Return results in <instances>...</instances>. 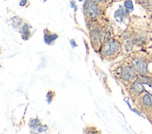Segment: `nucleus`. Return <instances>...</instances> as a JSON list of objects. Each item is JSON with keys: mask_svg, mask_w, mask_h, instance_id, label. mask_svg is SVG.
Returning <instances> with one entry per match:
<instances>
[{"mask_svg": "<svg viewBox=\"0 0 152 134\" xmlns=\"http://www.w3.org/2000/svg\"><path fill=\"white\" fill-rule=\"evenodd\" d=\"M79 1H83V0H78Z\"/></svg>", "mask_w": 152, "mask_h": 134, "instance_id": "obj_14", "label": "nucleus"}, {"mask_svg": "<svg viewBox=\"0 0 152 134\" xmlns=\"http://www.w3.org/2000/svg\"><path fill=\"white\" fill-rule=\"evenodd\" d=\"M27 2V0H21V1H20V5L21 6H24V5H25L26 4Z\"/></svg>", "mask_w": 152, "mask_h": 134, "instance_id": "obj_11", "label": "nucleus"}, {"mask_svg": "<svg viewBox=\"0 0 152 134\" xmlns=\"http://www.w3.org/2000/svg\"><path fill=\"white\" fill-rule=\"evenodd\" d=\"M132 89L133 90L134 93L137 94H139V93H141L144 90V87L142 86L141 83L135 82L133 84Z\"/></svg>", "mask_w": 152, "mask_h": 134, "instance_id": "obj_5", "label": "nucleus"}, {"mask_svg": "<svg viewBox=\"0 0 152 134\" xmlns=\"http://www.w3.org/2000/svg\"><path fill=\"white\" fill-rule=\"evenodd\" d=\"M133 66L136 71L141 74H146L147 72V63L141 58H136L134 60Z\"/></svg>", "mask_w": 152, "mask_h": 134, "instance_id": "obj_4", "label": "nucleus"}, {"mask_svg": "<svg viewBox=\"0 0 152 134\" xmlns=\"http://www.w3.org/2000/svg\"><path fill=\"white\" fill-rule=\"evenodd\" d=\"M119 43L112 39L105 41L100 50V54L107 61L112 60V58L116 55L119 50Z\"/></svg>", "mask_w": 152, "mask_h": 134, "instance_id": "obj_1", "label": "nucleus"}, {"mask_svg": "<svg viewBox=\"0 0 152 134\" xmlns=\"http://www.w3.org/2000/svg\"><path fill=\"white\" fill-rule=\"evenodd\" d=\"M124 11L123 9H119L115 13V18L118 22H121L124 17Z\"/></svg>", "mask_w": 152, "mask_h": 134, "instance_id": "obj_6", "label": "nucleus"}, {"mask_svg": "<svg viewBox=\"0 0 152 134\" xmlns=\"http://www.w3.org/2000/svg\"><path fill=\"white\" fill-rule=\"evenodd\" d=\"M58 37V35L56 34H46L45 33V40L46 43H49L55 40Z\"/></svg>", "mask_w": 152, "mask_h": 134, "instance_id": "obj_7", "label": "nucleus"}, {"mask_svg": "<svg viewBox=\"0 0 152 134\" xmlns=\"http://www.w3.org/2000/svg\"><path fill=\"white\" fill-rule=\"evenodd\" d=\"M120 77L121 79L125 81L132 80L135 77L134 70L129 66H125L121 69Z\"/></svg>", "mask_w": 152, "mask_h": 134, "instance_id": "obj_3", "label": "nucleus"}, {"mask_svg": "<svg viewBox=\"0 0 152 134\" xmlns=\"http://www.w3.org/2000/svg\"><path fill=\"white\" fill-rule=\"evenodd\" d=\"M95 2H101L103 1V0H94Z\"/></svg>", "mask_w": 152, "mask_h": 134, "instance_id": "obj_13", "label": "nucleus"}, {"mask_svg": "<svg viewBox=\"0 0 152 134\" xmlns=\"http://www.w3.org/2000/svg\"><path fill=\"white\" fill-rule=\"evenodd\" d=\"M138 80L141 83H143V84H150L151 82V79L147 77H144V76H140L138 77Z\"/></svg>", "mask_w": 152, "mask_h": 134, "instance_id": "obj_8", "label": "nucleus"}, {"mask_svg": "<svg viewBox=\"0 0 152 134\" xmlns=\"http://www.w3.org/2000/svg\"><path fill=\"white\" fill-rule=\"evenodd\" d=\"M143 103L145 105L150 106L151 104V100L150 96L148 94H146L143 97Z\"/></svg>", "mask_w": 152, "mask_h": 134, "instance_id": "obj_9", "label": "nucleus"}, {"mask_svg": "<svg viewBox=\"0 0 152 134\" xmlns=\"http://www.w3.org/2000/svg\"><path fill=\"white\" fill-rule=\"evenodd\" d=\"M44 1H46V0H44Z\"/></svg>", "mask_w": 152, "mask_h": 134, "instance_id": "obj_15", "label": "nucleus"}, {"mask_svg": "<svg viewBox=\"0 0 152 134\" xmlns=\"http://www.w3.org/2000/svg\"><path fill=\"white\" fill-rule=\"evenodd\" d=\"M124 5H125V8H126L127 10H129L130 11L133 10L134 6H133L132 2L131 1H130V0L125 1V2H124Z\"/></svg>", "mask_w": 152, "mask_h": 134, "instance_id": "obj_10", "label": "nucleus"}, {"mask_svg": "<svg viewBox=\"0 0 152 134\" xmlns=\"http://www.w3.org/2000/svg\"><path fill=\"white\" fill-rule=\"evenodd\" d=\"M84 11L86 17L90 19L97 18L100 14V10L93 0H86L84 4Z\"/></svg>", "mask_w": 152, "mask_h": 134, "instance_id": "obj_2", "label": "nucleus"}, {"mask_svg": "<svg viewBox=\"0 0 152 134\" xmlns=\"http://www.w3.org/2000/svg\"><path fill=\"white\" fill-rule=\"evenodd\" d=\"M71 6L72 8H74L75 9V10H77V6H76V5H75L74 2H73V1H71Z\"/></svg>", "mask_w": 152, "mask_h": 134, "instance_id": "obj_12", "label": "nucleus"}]
</instances>
